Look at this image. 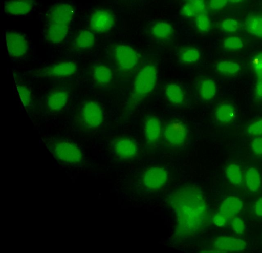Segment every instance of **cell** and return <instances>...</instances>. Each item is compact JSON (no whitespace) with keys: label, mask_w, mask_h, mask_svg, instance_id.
I'll return each mask as SVG.
<instances>
[{"label":"cell","mask_w":262,"mask_h":253,"mask_svg":"<svg viewBox=\"0 0 262 253\" xmlns=\"http://www.w3.org/2000/svg\"><path fill=\"white\" fill-rule=\"evenodd\" d=\"M113 77L112 71L106 65L98 64L92 69V81L95 86H106L112 81Z\"/></svg>","instance_id":"obj_17"},{"label":"cell","mask_w":262,"mask_h":253,"mask_svg":"<svg viewBox=\"0 0 262 253\" xmlns=\"http://www.w3.org/2000/svg\"><path fill=\"white\" fill-rule=\"evenodd\" d=\"M228 2V0H209V6L212 10H217L224 8Z\"/></svg>","instance_id":"obj_40"},{"label":"cell","mask_w":262,"mask_h":253,"mask_svg":"<svg viewBox=\"0 0 262 253\" xmlns=\"http://www.w3.org/2000/svg\"><path fill=\"white\" fill-rule=\"evenodd\" d=\"M205 8L204 0H195L187 2L181 9V14L185 17L195 16L203 12Z\"/></svg>","instance_id":"obj_26"},{"label":"cell","mask_w":262,"mask_h":253,"mask_svg":"<svg viewBox=\"0 0 262 253\" xmlns=\"http://www.w3.org/2000/svg\"><path fill=\"white\" fill-rule=\"evenodd\" d=\"M150 32L155 38L159 40H166L172 35L173 29L169 23L160 21L156 23L151 27Z\"/></svg>","instance_id":"obj_22"},{"label":"cell","mask_w":262,"mask_h":253,"mask_svg":"<svg viewBox=\"0 0 262 253\" xmlns=\"http://www.w3.org/2000/svg\"><path fill=\"white\" fill-rule=\"evenodd\" d=\"M165 94L168 101L173 104H181L184 101V92L182 88L176 83L168 84L165 88Z\"/></svg>","instance_id":"obj_23"},{"label":"cell","mask_w":262,"mask_h":253,"mask_svg":"<svg viewBox=\"0 0 262 253\" xmlns=\"http://www.w3.org/2000/svg\"><path fill=\"white\" fill-rule=\"evenodd\" d=\"M242 207L243 202L239 198L229 196L223 201L218 211L231 220L241 211Z\"/></svg>","instance_id":"obj_19"},{"label":"cell","mask_w":262,"mask_h":253,"mask_svg":"<svg viewBox=\"0 0 262 253\" xmlns=\"http://www.w3.org/2000/svg\"><path fill=\"white\" fill-rule=\"evenodd\" d=\"M78 69V64L74 61H62L39 68L31 75L39 79H63L74 76Z\"/></svg>","instance_id":"obj_5"},{"label":"cell","mask_w":262,"mask_h":253,"mask_svg":"<svg viewBox=\"0 0 262 253\" xmlns=\"http://www.w3.org/2000/svg\"><path fill=\"white\" fill-rule=\"evenodd\" d=\"M41 138L45 146L59 162L71 166H78L83 163V155L74 142L51 136H44Z\"/></svg>","instance_id":"obj_2"},{"label":"cell","mask_w":262,"mask_h":253,"mask_svg":"<svg viewBox=\"0 0 262 253\" xmlns=\"http://www.w3.org/2000/svg\"><path fill=\"white\" fill-rule=\"evenodd\" d=\"M158 68L154 64L144 66L135 76L129 102L133 108L142 101L154 90L158 78Z\"/></svg>","instance_id":"obj_3"},{"label":"cell","mask_w":262,"mask_h":253,"mask_svg":"<svg viewBox=\"0 0 262 253\" xmlns=\"http://www.w3.org/2000/svg\"><path fill=\"white\" fill-rule=\"evenodd\" d=\"M195 24L197 29L202 32H208L211 28V22L208 16L201 13L195 16Z\"/></svg>","instance_id":"obj_32"},{"label":"cell","mask_w":262,"mask_h":253,"mask_svg":"<svg viewBox=\"0 0 262 253\" xmlns=\"http://www.w3.org/2000/svg\"><path fill=\"white\" fill-rule=\"evenodd\" d=\"M112 149L117 156L124 159L134 157L138 151L136 143L133 140L126 137H121L114 140Z\"/></svg>","instance_id":"obj_13"},{"label":"cell","mask_w":262,"mask_h":253,"mask_svg":"<svg viewBox=\"0 0 262 253\" xmlns=\"http://www.w3.org/2000/svg\"><path fill=\"white\" fill-rule=\"evenodd\" d=\"M216 71L225 75H234L241 70L240 65L234 61L222 60L216 65Z\"/></svg>","instance_id":"obj_30"},{"label":"cell","mask_w":262,"mask_h":253,"mask_svg":"<svg viewBox=\"0 0 262 253\" xmlns=\"http://www.w3.org/2000/svg\"><path fill=\"white\" fill-rule=\"evenodd\" d=\"M214 224L218 227H223L226 225L229 219L224 215L217 211L212 218Z\"/></svg>","instance_id":"obj_38"},{"label":"cell","mask_w":262,"mask_h":253,"mask_svg":"<svg viewBox=\"0 0 262 253\" xmlns=\"http://www.w3.org/2000/svg\"><path fill=\"white\" fill-rule=\"evenodd\" d=\"M243 0H228V2L230 3H238L241 2Z\"/></svg>","instance_id":"obj_43"},{"label":"cell","mask_w":262,"mask_h":253,"mask_svg":"<svg viewBox=\"0 0 262 253\" xmlns=\"http://www.w3.org/2000/svg\"><path fill=\"white\" fill-rule=\"evenodd\" d=\"M245 182L248 189L252 192H257L260 187L261 179L258 171L255 167L249 168L245 173Z\"/></svg>","instance_id":"obj_25"},{"label":"cell","mask_w":262,"mask_h":253,"mask_svg":"<svg viewBox=\"0 0 262 253\" xmlns=\"http://www.w3.org/2000/svg\"><path fill=\"white\" fill-rule=\"evenodd\" d=\"M169 202L176 214V233L179 238L192 237L204 228L207 220V206L198 188L182 186L172 193Z\"/></svg>","instance_id":"obj_1"},{"label":"cell","mask_w":262,"mask_h":253,"mask_svg":"<svg viewBox=\"0 0 262 253\" xmlns=\"http://www.w3.org/2000/svg\"><path fill=\"white\" fill-rule=\"evenodd\" d=\"M255 212L257 216L262 217V197L257 200L255 205Z\"/></svg>","instance_id":"obj_42"},{"label":"cell","mask_w":262,"mask_h":253,"mask_svg":"<svg viewBox=\"0 0 262 253\" xmlns=\"http://www.w3.org/2000/svg\"><path fill=\"white\" fill-rule=\"evenodd\" d=\"M113 56L117 67L122 71H129L136 67L140 55L130 46L124 44L116 45L113 49Z\"/></svg>","instance_id":"obj_6"},{"label":"cell","mask_w":262,"mask_h":253,"mask_svg":"<svg viewBox=\"0 0 262 253\" xmlns=\"http://www.w3.org/2000/svg\"><path fill=\"white\" fill-rule=\"evenodd\" d=\"M162 124L160 119L154 116L148 117L143 124L144 138L150 145H156L162 134Z\"/></svg>","instance_id":"obj_14"},{"label":"cell","mask_w":262,"mask_h":253,"mask_svg":"<svg viewBox=\"0 0 262 253\" xmlns=\"http://www.w3.org/2000/svg\"><path fill=\"white\" fill-rule=\"evenodd\" d=\"M255 95L257 98L262 99V77L257 78L255 87Z\"/></svg>","instance_id":"obj_41"},{"label":"cell","mask_w":262,"mask_h":253,"mask_svg":"<svg viewBox=\"0 0 262 253\" xmlns=\"http://www.w3.org/2000/svg\"><path fill=\"white\" fill-rule=\"evenodd\" d=\"M69 29L67 24L50 23L45 32V39L51 43H59L66 38Z\"/></svg>","instance_id":"obj_18"},{"label":"cell","mask_w":262,"mask_h":253,"mask_svg":"<svg viewBox=\"0 0 262 253\" xmlns=\"http://www.w3.org/2000/svg\"><path fill=\"white\" fill-rule=\"evenodd\" d=\"M199 50L193 47H187L182 49L179 52V59L184 64H191L196 62L200 58Z\"/></svg>","instance_id":"obj_28"},{"label":"cell","mask_w":262,"mask_h":253,"mask_svg":"<svg viewBox=\"0 0 262 253\" xmlns=\"http://www.w3.org/2000/svg\"><path fill=\"white\" fill-rule=\"evenodd\" d=\"M229 181L233 185L240 186L243 182L242 170L238 165L231 163L228 165L225 171Z\"/></svg>","instance_id":"obj_31"},{"label":"cell","mask_w":262,"mask_h":253,"mask_svg":"<svg viewBox=\"0 0 262 253\" xmlns=\"http://www.w3.org/2000/svg\"><path fill=\"white\" fill-rule=\"evenodd\" d=\"M231 226L237 234L242 235L244 233L245 226L244 221L238 217H234L231 219Z\"/></svg>","instance_id":"obj_34"},{"label":"cell","mask_w":262,"mask_h":253,"mask_svg":"<svg viewBox=\"0 0 262 253\" xmlns=\"http://www.w3.org/2000/svg\"><path fill=\"white\" fill-rule=\"evenodd\" d=\"M5 41L9 55L14 58H20L26 54L28 45L25 37L20 33L8 31L5 34Z\"/></svg>","instance_id":"obj_9"},{"label":"cell","mask_w":262,"mask_h":253,"mask_svg":"<svg viewBox=\"0 0 262 253\" xmlns=\"http://www.w3.org/2000/svg\"><path fill=\"white\" fill-rule=\"evenodd\" d=\"M236 116L235 108L229 103H222L215 110V119L219 123H228L233 121Z\"/></svg>","instance_id":"obj_20"},{"label":"cell","mask_w":262,"mask_h":253,"mask_svg":"<svg viewBox=\"0 0 262 253\" xmlns=\"http://www.w3.org/2000/svg\"><path fill=\"white\" fill-rule=\"evenodd\" d=\"M32 0H9L4 4V10L13 16H23L29 13L33 9Z\"/></svg>","instance_id":"obj_16"},{"label":"cell","mask_w":262,"mask_h":253,"mask_svg":"<svg viewBox=\"0 0 262 253\" xmlns=\"http://www.w3.org/2000/svg\"><path fill=\"white\" fill-rule=\"evenodd\" d=\"M217 85L215 81L210 78L202 79L199 87V94L201 99L205 101L212 99L217 93Z\"/></svg>","instance_id":"obj_21"},{"label":"cell","mask_w":262,"mask_h":253,"mask_svg":"<svg viewBox=\"0 0 262 253\" xmlns=\"http://www.w3.org/2000/svg\"><path fill=\"white\" fill-rule=\"evenodd\" d=\"M167 178V172L164 168L155 166L145 172L143 177V182L146 188L157 189L165 185Z\"/></svg>","instance_id":"obj_12"},{"label":"cell","mask_w":262,"mask_h":253,"mask_svg":"<svg viewBox=\"0 0 262 253\" xmlns=\"http://www.w3.org/2000/svg\"><path fill=\"white\" fill-rule=\"evenodd\" d=\"M223 46L228 50H238L243 48L244 44L238 37L230 36L224 40Z\"/></svg>","instance_id":"obj_33"},{"label":"cell","mask_w":262,"mask_h":253,"mask_svg":"<svg viewBox=\"0 0 262 253\" xmlns=\"http://www.w3.org/2000/svg\"><path fill=\"white\" fill-rule=\"evenodd\" d=\"M69 97L68 91L63 87H56L48 92L43 99V109L48 114H55L63 110Z\"/></svg>","instance_id":"obj_7"},{"label":"cell","mask_w":262,"mask_h":253,"mask_svg":"<svg viewBox=\"0 0 262 253\" xmlns=\"http://www.w3.org/2000/svg\"><path fill=\"white\" fill-rule=\"evenodd\" d=\"M251 147L253 152L258 155H262V137H257L253 139Z\"/></svg>","instance_id":"obj_39"},{"label":"cell","mask_w":262,"mask_h":253,"mask_svg":"<svg viewBox=\"0 0 262 253\" xmlns=\"http://www.w3.org/2000/svg\"><path fill=\"white\" fill-rule=\"evenodd\" d=\"M187 136L185 125L180 121L174 120L168 122L164 127L163 137L165 142L173 147H181L184 145Z\"/></svg>","instance_id":"obj_8"},{"label":"cell","mask_w":262,"mask_h":253,"mask_svg":"<svg viewBox=\"0 0 262 253\" xmlns=\"http://www.w3.org/2000/svg\"><path fill=\"white\" fill-rule=\"evenodd\" d=\"M18 93L21 102L27 110L31 109L33 106V97L29 88L24 82L15 80Z\"/></svg>","instance_id":"obj_29"},{"label":"cell","mask_w":262,"mask_h":253,"mask_svg":"<svg viewBox=\"0 0 262 253\" xmlns=\"http://www.w3.org/2000/svg\"><path fill=\"white\" fill-rule=\"evenodd\" d=\"M252 65L254 72L257 78L262 77V52H260L254 56Z\"/></svg>","instance_id":"obj_35"},{"label":"cell","mask_w":262,"mask_h":253,"mask_svg":"<svg viewBox=\"0 0 262 253\" xmlns=\"http://www.w3.org/2000/svg\"><path fill=\"white\" fill-rule=\"evenodd\" d=\"M248 134L251 136L262 135V119L250 124L247 129Z\"/></svg>","instance_id":"obj_37"},{"label":"cell","mask_w":262,"mask_h":253,"mask_svg":"<svg viewBox=\"0 0 262 253\" xmlns=\"http://www.w3.org/2000/svg\"><path fill=\"white\" fill-rule=\"evenodd\" d=\"M114 24L112 14L105 10H98L92 13L90 26L93 31L102 33L112 29Z\"/></svg>","instance_id":"obj_10"},{"label":"cell","mask_w":262,"mask_h":253,"mask_svg":"<svg viewBox=\"0 0 262 253\" xmlns=\"http://www.w3.org/2000/svg\"><path fill=\"white\" fill-rule=\"evenodd\" d=\"M214 246L217 251H242L246 248L247 244L241 238L220 236L215 240Z\"/></svg>","instance_id":"obj_15"},{"label":"cell","mask_w":262,"mask_h":253,"mask_svg":"<svg viewBox=\"0 0 262 253\" xmlns=\"http://www.w3.org/2000/svg\"><path fill=\"white\" fill-rule=\"evenodd\" d=\"M245 26L252 35L262 38V15H252L247 18Z\"/></svg>","instance_id":"obj_27"},{"label":"cell","mask_w":262,"mask_h":253,"mask_svg":"<svg viewBox=\"0 0 262 253\" xmlns=\"http://www.w3.org/2000/svg\"><path fill=\"white\" fill-rule=\"evenodd\" d=\"M95 41L93 33L88 30H83L76 37L74 45L78 50L89 49L93 47Z\"/></svg>","instance_id":"obj_24"},{"label":"cell","mask_w":262,"mask_h":253,"mask_svg":"<svg viewBox=\"0 0 262 253\" xmlns=\"http://www.w3.org/2000/svg\"><path fill=\"white\" fill-rule=\"evenodd\" d=\"M187 2H191V1H195V0H185Z\"/></svg>","instance_id":"obj_44"},{"label":"cell","mask_w":262,"mask_h":253,"mask_svg":"<svg viewBox=\"0 0 262 253\" xmlns=\"http://www.w3.org/2000/svg\"><path fill=\"white\" fill-rule=\"evenodd\" d=\"M104 113L101 106L97 101L88 100L82 102L74 116V123L79 129L93 131L102 124Z\"/></svg>","instance_id":"obj_4"},{"label":"cell","mask_w":262,"mask_h":253,"mask_svg":"<svg viewBox=\"0 0 262 253\" xmlns=\"http://www.w3.org/2000/svg\"><path fill=\"white\" fill-rule=\"evenodd\" d=\"M74 15L73 7L64 3L54 5L48 12L47 17L50 23L68 25Z\"/></svg>","instance_id":"obj_11"},{"label":"cell","mask_w":262,"mask_h":253,"mask_svg":"<svg viewBox=\"0 0 262 253\" xmlns=\"http://www.w3.org/2000/svg\"><path fill=\"white\" fill-rule=\"evenodd\" d=\"M221 27L224 31L228 32H234L238 28V22L232 18H227L221 23Z\"/></svg>","instance_id":"obj_36"}]
</instances>
